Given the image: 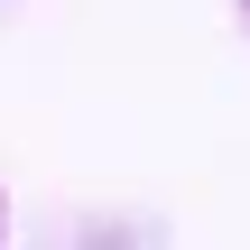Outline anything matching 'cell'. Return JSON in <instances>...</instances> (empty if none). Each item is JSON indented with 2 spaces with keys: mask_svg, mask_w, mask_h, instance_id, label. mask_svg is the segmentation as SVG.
Wrapping results in <instances>:
<instances>
[]
</instances>
